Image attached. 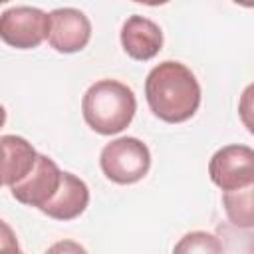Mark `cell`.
Here are the masks:
<instances>
[{
	"mask_svg": "<svg viewBox=\"0 0 254 254\" xmlns=\"http://www.w3.org/2000/svg\"><path fill=\"white\" fill-rule=\"evenodd\" d=\"M145 97L159 119L183 123L190 119L200 105V85L185 64L167 60L149 71Z\"/></svg>",
	"mask_w": 254,
	"mask_h": 254,
	"instance_id": "obj_1",
	"label": "cell"
},
{
	"mask_svg": "<svg viewBox=\"0 0 254 254\" xmlns=\"http://www.w3.org/2000/svg\"><path fill=\"white\" fill-rule=\"evenodd\" d=\"M135 109L137 101L133 91L115 79L95 81L81 101L85 123L99 135L121 133L133 121Z\"/></svg>",
	"mask_w": 254,
	"mask_h": 254,
	"instance_id": "obj_2",
	"label": "cell"
},
{
	"mask_svg": "<svg viewBox=\"0 0 254 254\" xmlns=\"http://www.w3.org/2000/svg\"><path fill=\"white\" fill-rule=\"evenodd\" d=\"M99 163L109 181L117 185H131L149 173L151 153L143 141L135 137H119L103 147Z\"/></svg>",
	"mask_w": 254,
	"mask_h": 254,
	"instance_id": "obj_3",
	"label": "cell"
},
{
	"mask_svg": "<svg viewBox=\"0 0 254 254\" xmlns=\"http://www.w3.org/2000/svg\"><path fill=\"white\" fill-rule=\"evenodd\" d=\"M50 16L32 6L8 8L0 14V40L16 50L38 48L48 38Z\"/></svg>",
	"mask_w": 254,
	"mask_h": 254,
	"instance_id": "obj_4",
	"label": "cell"
},
{
	"mask_svg": "<svg viewBox=\"0 0 254 254\" xmlns=\"http://www.w3.org/2000/svg\"><path fill=\"white\" fill-rule=\"evenodd\" d=\"M208 175L222 190L254 185V151L248 145H226L218 149L208 163Z\"/></svg>",
	"mask_w": 254,
	"mask_h": 254,
	"instance_id": "obj_5",
	"label": "cell"
},
{
	"mask_svg": "<svg viewBox=\"0 0 254 254\" xmlns=\"http://www.w3.org/2000/svg\"><path fill=\"white\" fill-rule=\"evenodd\" d=\"M60 179H62V171L58 169V165L50 157L38 153L36 163L30 169V173L24 175L18 183H14L10 190L18 202L36 206L40 210L58 190Z\"/></svg>",
	"mask_w": 254,
	"mask_h": 254,
	"instance_id": "obj_6",
	"label": "cell"
},
{
	"mask_svg": "<svg viewBox=\"0 0 254 254\" xmlns=\"http://www.w3.org/2000/svg\"><path fill=\"white\" fill-rule=\"evenodd\" d=\"M48 42L60 54H75L83 50L91 38L89 18L77 8H58L48 14Z\"/></svg>",
	"mask_w": 254,
	"mask_h": 254,
	"instance_id": "obj_7",
	"label": "cell"
},
{
	"mask_svg": "<svg viewBox=\"0 0 254 254\" xmlns=\"http://www.w3.org/2000/svg\"><path fill=\"white\" fill-rule=\"evenodd\" d=\"M121 46L129 58L147 62L163 48L161 28L145 16H129L121 28Z\"/></svg>",
	"mask_w": 254,
	"mask_h": 254,
	"instance_id": "obj_8",
	"label": "cell"
},
{
	"mask_svg": "<svg viewBox=\"0 0 254 254\" xmlns=\"http://www.w3.org/2000/svg\"><path fill=\"white\" fill-rule=\"evenodd\" d=\"M87 202H89L87 185L71 173H62L58 190L40 210L56 220H73L87 208Z\"/></svg>",
	"mask_w": 254,
	"mask_h": 254,
	"instance_id": "obj_9",
	"label": "cell"
},
{
	"mask_svg": "<svg viewBox=\"0 0 254 254\" xmlns=\"http://www.w3.org/2000/svg\"><path fill=\"white\" fill-rule=\"evenodd\" d=\"M36 149L18 135H2L0 137V185L12 187L36 163Z\"/></svg>",
	"mask_w": 254,
	"mask_h": 254,
	"instance_id": "obj_10",
	"label": "cell"
},
{
	"mask_svg": "<svg viewBox=\"0 0 254 254\" xmlns=\"http://www.w3.org/2000/svg\"><path fill=\"white\" fill-rule=\"evenodd\" d=\"M252 187L254 185L222 192V204H224L226 216L238 228H252V222H254V214H252Z\"/></svg>",
	"mask_w": 254,
	"mask_h": 254,
	"instance_id": "obj_11",
	"label": "cell"
},
{
	"mask_svg": "<svg viewBox=\"0 0 254 254\" xmlns=\"http://www.w3.org/2000/svg\"><path fill=\"white\" fill-rule=\"evenodd\" d=\"M222 244L216 236L208 232H189L183 236V240L175 246V252H220Z\"/></svg>",
	"mask_w": 254,
	"mask_h": 254,
	"instance_id": "obj_12",
	"label": "cell"
},
{
	"mask_svg": "<svg viewBox=\"0 0 254 254\" xmlns=\"http://www.w3.org/2000/svg\"><path fill=\"white\" fill-rule=\"evenodd\" d=\"M0 252H20L18 238L4 220H0Z\"/></svg>",
	"mask_w": 254,
	"mask_h": 254,
	"instance_id": "obj_13",
	"label": "cell"
},
{
	"mask_svg": "<svg viewBox=\"0 0 254 254\" xmlns=\"http://www.w3.org/2000/svg\"><path fill=\"white\" fill-rule=\"evenodd\" d=\"M133 2H139V4H145V6H161V4H167L171 0H133Z\"/></svg>",
	"mask_w": 254,
	"mask_h": 254,
	"instance_id": "obj_14",
	"label": "cell"
},
{
	"mask_svg": "<svg viewBox=\"0 0 254 254\" xmlns=\"http://www.w3.org/2000/svg\"><path fill=\"white\" fill-rule=\"evenodd\" d=\"M232 2H236V4H240L244 8H252V4H254V0H232Z\"/></svg>",
	"mask_w": 254,
	"mask_h": 254,
	"instance_id": "obj_15",
	"label": "cell"
},
{
	"mask_svg": "<svg viewBox=\"0 0 254 254\" xmlns=\"http://www.w3.org/2000/svg\"><path fill=\"white\" fill-rule=\"evenodd\" d=\"M4 123H6V109L0 105V127H2Z\"/></svg>",
	"mask_w": 254,
	"mask_h": 254,
	"instance_id": "obj_16",
	"label": "cell"
},
{
	"mask_svg": "<svg viewBox=\"0 0 254 254\" xmlns=\"http://www.w3.org/2000/svg\"><path fill=\"white\" fill-rule=\"evenodd\" d=\"M4 2H8V0H0V4H4Z\"/></svg>",
	"mask_w": 254,
	"mask_h": 254,
	"instance_id": "obj_17",
	"label": "cell"
},
{
	"mask_svg": "<svg viewBox=\"0 0 254 254\" xmlns=\"http://www.w3.org/2000/svg\"><path fill=\"white\" fill-rule=\"evenodd\" d=\"M0 187H2V185H0Z\"/></svg>",
	"mask_w": 254,
	"mask_h": 254,
	"instance_id": "obj_18",
	"label": "cell"
}]
</instances>
